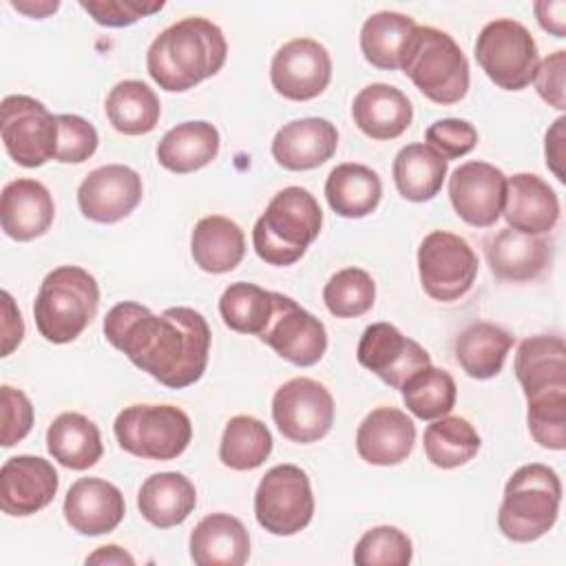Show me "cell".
Returning a JSON list of instances; mask_svg holds the SVG:
<instances>
[{
	"instance_id": "cell-1",
	"label": "cell",
	"mask_w": 566,
	"mask_h": 566,
	"mask_svg": "<svg viewBox=\"0 0 566 566\" xmlns=\"http://www.w3.org/2000/svg\"><path fill=\"white\" fill-rule=\"evenodd\" d=\"M106 340L168 389L195 385L210 354L208 321L192 307L153 314L146 305L122 301L104 318Z\"/></svg>"
},
{
	"instance_id": "cell-2",
	"label": "cell",
	"mask_w": 566,
	"mask_h": 566,
	"mask_svg": "<svg viewBox=\"0 0 566 566\" xmlns=\"http://www.w3.org/2000/svg\"><path fill=\"white\" fill-rule=\"evenodd\" d=\"M226 57L223 31L208 18L190 15L170 24L150 42L146 69L159 88L184 93L217 75Z\"/></svg>"
},
{
	"instance_id": "cell-3",
	"label": "cell",
	"mask_w": 566,
	"mask_h": 566,
	"mask_svg": "<svg viewBox=\"0 0 566 566\" xmlns=\"http://www.w3.org/2000/svg\"><path fill=\"white\" fill-rule=\"evenodd\" d=\"M323 210L316 197L301 188L287 186L279 190L252 230V245L261 261L270 265L296 263L310 243L321 234Z\"/></svg>"
},
{
	"instance_id": "cell-4",
	"label": "cell",
	"mask_w": 566,
	"mask_h": 566,
	"mask_svg": "<svg viewBox=\"0 0 566 566\" xmlns=\"http://www.w3.org/2000/svg\"><path fill=\"white\" fill-rule=\"evenodd\" d=\"M99 285L80 265H60L40 283L33 318L38 332L55 345L75 340L95 318Z\"/></svg>"
},
{
	"instance_id": "cell-5",
	"label": "cell",
	"mask_w": 566,
	"mask_h": 566,
	"mask_svg": "<svg viewBox=\"0 0 566 566\" xmlns=\"http://www.w3.org/2000/svg\"><path fill=\"white\" fill-rule=\"evenodd\" d=\"M559 504V475L539 462L524 464L513 471L504 486L497 526L511 542H535L555 526Z\"/></svg>"
},
{
	"instance_id": "cell-6",
	"label": "cell",
	"mask_w": 566,
	"mask_h": 566,
	"mask_svg": "<svg viewBox=\"0 0 566 566\" xmlns=\"http://www.w3.org/2000/svg\"><path fill=\"white\" fill-rule=\"evenodd\" d=\"M400 69L436 104H455L469 91V62L458 42L436 27H416Z\"/></svg>"
},
{
	"instance_id": "cell-7",
	"label": "cell",
	"mask_w": 566,
	"mask_h": 566,
	"mask_svg": "<svg viewBox=\"0 0 566 566\" xmlns=\"http://www.w3.org/2000/svg\"><path fill=\"white\" fill-rule=\"evenodd\" d=\"M113 431L124 451L144 460H175L192 440V422L175 405L124 407Z\"/></svg>"
},
{
	"instance_id": "cell-8",
	"label": "cell",
	"mask_w": 566,
	"mask_h": 566,
	"mask_svg": "<svg viewBox=\"0 0 566 566\" xmlns=\"http://www.w3.org/2000/svg\"><path fill=\"white\" fill-rule=\"evenodd\" d=\"M475 60L486 77L504 91L526 88L539 64L531 31L511 18H497L482 27L475 40Z\"/></svg>"
},
{
	"instance_id": "cell-9",
	"label": "cell",
	"mask_w": 566,
	"mask_h": 566,
	"mask_svg": "<svg viewBox=\"0 0 566 566\" xmlns=\"http://www.w3.org/2000/svg\"><path fill=\"white\" fill-rule=\"evenodd\" d=\"M314 515L307 473L296 464H276L261 478L254 493V517L272 535L287 537L303 531Z\"/></svg>"
},
{
	"instance_id": "cell-10",
	"label": "cell",
	"mask_w": 566,
	"mask_h": 566,
	"mask_svg": "<svg viewBox=\"0 0 566 566\" xmlns=\"http://www.w3.org/2000/svg\"><path fill=\"white\" fill-rule=\"evenodd\" d=\"M418 274L422 290L433 301L451 303L473 287L478 254L460 234L433 230L420 241Z\"/></svg>"
},
{
	"instance_id": "cell-11",
	"label": "cell",
	"mask_w": 566,
	"mask_h": 566,
	"mask_svg": "<svg viewBox=\"0 0 566 566\" xmlns=\"http://www.w3.org/2000/svg\"><path fill=\"white\" fill-rule=\"evenodd\" d=\"M2 142L9 157L24 166L38 168L55 159L57 115L29 95H7L2 99Z\"/></svg>"
},
{
	"instance_id": "cell-12",
	"label": "cell",
	"mask_w": 566,
	"mask_h": 566,
	"mask_svg": "<svg viewBox=\"0 0 566 566\" xmlns=\"http://www.w3.org/2000/svg\"><path fill=\"white\" fill-rule=\"evenodd\" d=\"M272 418L276 429L296 444L325 438L334 424V398L314 378H292L272 396Z\"/></svg>"
},
{
	"instance_id": "cell-13",
	"label": "cell",
	"mask_w": 566,
	"mask_h": 566,
	"mask_svg": "<svg viewBox=\"0 0 566 566\" xmlns=\"http://www.w3.org/2000/svg\"><path fill=\"white\" fill-rule=\"evenodd\" d=\"M259 338L298 367L316 365L327 349L325 325L281 292H274V310Z\"/></svg>"
},
{
	"instance_id": "cell-14",
	"label": "cell",
	"mask_w": 566,
	"mask_h": 566,
	"mask_svg": "<svg viewBox=\"0 0 566 566\" xmlns=\"http://www.w3.org/2000/svg\"><path fill=\"white\" fill-rule=\"evenodd\" d=\"M356 358L394 389H402L413 374L431 365L427 349L413 338H407L391 323H371L365 327Z\"/></svg>"
},
{
	"instance_id": "cell-15",
	"label": "cell",
	"mask_w": 566,
	"mask_h": 566,
	"mask_svg": "<svg viewBox=\"0 0 566 566\" xmlns=\"http://www.w3.org/2000/svg\"><path fill=\"white\" fill-rule=\"evenodd\" d=\"M270 80L274 91L285 99H314L332 80V57L321 42L312 38H294L274 53Z\"/></svg>"
},
{
	"instance_id": "cell-16",
	"label": "cell",
	"mask_w": 566,
	"mask_h": 566,
	"mask_svg": "<svg viewBox=\"0 0 566 566\" xmlns=\"http://www.w3.org/2000/svg\"><path fill=\"white\" fill-rule=\"evenodd\" d=\"M449 199L462 221L491 228L502 217L506 175L489 161H467L449 177Z\"/></svg>"
},
{
	"instance_id": "cell-17",
	"label": "cell",
	"mask_w": 566,
	"mask_h": 566,
	"mask_svg": "<svg viewBox=\"0 0 566 566\" xmlns=\"http://www.w3.org/2000/svg\"><path fill=\"white\" fill-rule=\"evenodd\" d=\"M142 177L124 164H106L91 170L77 188L82 214L95 223H117L142 201Z\"/></svg>"
},
{
	"instance_id": "cell-18",
	"label": "cell",
	"mask_w": 566,
	"mask_h": 566,
	"mask_svg": "<svg viewBox=\"0 0 566 566\" xmlns=\"http://www.w3.org/2000/svg\"><path fill=\"white\" fill-rule=\"evenodd\" d=\"M60 478L53 464L38 455H13L0 469V509L13 517H27L49 506Z\"/></svg>"
},
{
	"instance_id": "cell-19",
	"label": "cell",
	"mask_w": 566,
	"mask_h": 566,
	"mask_svg": "<svg viewBox=\"0 0 566 566\" xmlns=\"http://www.w3.org/2000/svg\"><path fill=\"white\" fill-rule=\"evenodd\" d=\"M513 369L526 402L566 396V345L562 336L539 334L524 338L517 347Z\"/></svg>"
},
{
	"instance_id": "cell-20",
	"label": "cell",
	"mask_w": 566,
	"mask_h": 566,
	"mask_svg": "<svg viewBox=\"0 0 566 566\" xmlns=\"http://www.w3.org/2000/svg\"><path fill=\"white\" fill-rule=\"evenodd\" d=\"M64 520L80 535H104L119 526L126 513L122 491L102 478H80L64 497Z\"/></svg>"
},
{
	"instance_id": "cell-21",
	"label": "cell",
	"mask_w": 566,
	"mask_h": 566,
	"mask_svg": "<svg viewBox=\"0 0 566 566\" xmlns=\"http://www.w3.org/2000/svg\"><path fill=\"white\" fill-rule=\"evenodd\" d=\"M416 442L413 420L396 407H376L356 431L358 455L376 467H394L409 458Z\"/></svg>"
},
{
	"instance_id": "cell-22",
	"label": "cell",
	"mask_w": 566,
	"mask_h": 566,
	"mask_svg": "<svg viewBox=\"0 0 566 566\" xmlns=\"http://www.w3.org/2000/svg\"><path fill=\"white\" fill-rule=\"evenodd\" d=\"M338 130L325 117H303L283 124L272 139V157L285 170H312L334 157Z\"/></svg>"
},
{
	"instance_id": "cell-23",
	"label": "cell",
	"mask_w": 566,
	"mask_h": 566,
	"mask_svg": "<svg viewBox=\"0 0 566 566\" xmlns=\"http://www.w3.org/2000/svg\"><path fill=\"white\" fill-rule=\"evenodd\" d=\"M502 214L509 228L539 237L555 228L559 219V199L539 175L515 172L506 179Z\"/></svg>"
},
{
	"instance_id": "cell-24",
	"label": "cell",
	"mask_w": 566,
	"mask_h": 566,
	"mask_svg": "<svg viewBox=\"0 0 566 566\" xmlns=\"http://www.w3.org/2000/svg\"><path fill=\"white\" fill-rule=\"evenodd\" d=\"M55 203L44 184L35 179H13L2 188L0 223L7 237L33 241L51 228Z\"/></svg>"
},
{
	"instance_id": "cell-25",
	"label": "cell",
	"mask_w": 566,
	"mask_h": 566,
	"mask_svg": "<svg viewBox=\"0 0 566 566\" xmlns=\"http://www.w3.org/2000/svg\"><path fill=\"white\" fill-rule=\"evenodd\" d=\"M489 268L497 281L522 283L537 279L551 263L546 239L504 228L484 241Z\"/></svg>"
},
{
	"instance_id": "cell-26",
	"label": "cell",
	"mask_w": 566,
	"mask_h": 566,
	"mask_svg": "<svg viewBox=\"0 0 566 566\" xmlns=\"http://www.w3.org/2000/svg\"><path fill=\"white\" fill-rule=\"evenodd\" d=\"M352 117L360 133L371 139L387 142L400 137L409 128L413 106L400 88L376 82L358 91L352 102Z\"/></svg>"
},
{
	"instance_id": "cell-27",
	"label": "cell",
	"mask_w": 566,
	"mask_h": 566,
	"mask_svg": "<svg viewBox=\"0 0 566 566\" xmlns=\"http://www.w3.org/2000/svg\"><path fill=\"white\" fill-rule=\"evenodd\" d=\"M248 557V528L230 513H210L190 533V559L197 566H241Z\"/></svg>"
},
{
	"instance_id": "cell-28",
	"label": "cell",
	"mask_w": 566,
	"mask_h": 566,
	"mask_svg": "<svg viewBox=\"0 0 566 566\" xmlns=\"http://www.w3.org/2000/svg\"><path fill=\"white\" fill-rule=\"evenodd\" d=\"M197 504L195 484L177 471L153 473L144 480L137 493V506L146 522L157 528H170L181 524Z\"/></svg>"
},
{
	"instance_id": "cell-29",
	"label": "cell",
	"mask_w": 566,
	"mask_h": 566,
	"mask_svg": "<svg viewBox=\"0 0 566 566\" xmlns=\"http://www.w3.org/2000/svg\"><path fill=\"white\" fill-rule=\"evenodd\" d=\"M219 146V130L210 122H181L157 144V161L170 172L188 175L217 159Z\"/></svg>"
},
{
	"instance_id": "cell-30",
	"label": "cell",
	"mask_w": 566,
	"mask_h": 566,
	"mask_svg": "<svg viewBox=\"0 0 566 566\" xmlns=\"http://www.w3.org/2000/svg\"><path fill=\"white\" fill-rule=\"evenodd\" d=\"M195 263L210 274L232 272L245 254V237L239 223L228 217L210 214L195 223L190 234Z\"/></svg>"
},
{
	"instance_id": "cell-31",
	"label": "cell",
	"mask_w": 566,
	"mask_h": 566,
	"mask_svg": "<svg viewBox=\"0 0 566 566\" xmlns=\"http://www.w3.org/2000/svg\"><path fill=\"white\" fill-rule=\"evenodd\" d=\"M46 449L55 462L73 471L91 469L104 453L97 424L77 411H64L49 424Z\"/></svg>"
},
{
	"instance_id": "cell-32",
	"label": "cell",
	"mask_w": 566,
	"mask_h": 566,
	"mask_svg": "<svg viewBox=\"0 0 566 566\" xmlns=\"http://www.w3.org/2000/svg\"><path fill=\"white\" fill-rule=\"evenodd\" d=\"M325 197L338 217L363 219L378 208L382 184L378 172L365 164H338L327 175Z\"/></svg>"
},
{
	"instance_id": "cell-33",
	"label": "cell",
	"mask_w": 566,
	"mask_h": 566,
	"mask_svg": "<svg viewBox=\"0 0 566 566\" xmlns=\"http://www.w3.org/2000/svg\"><path fill=\"white\" fill-rule=\"evenodd\" d=\"M515 343L506 329L493 323H473L464 327L455 338V360L475 380H489L497 376L506 363V356Z\"/></svg>"
},
{
	"instance_id": "cell-34",
	"label": "cell",
	"mask_w": 566,
	"mask_h": 566,
	"mask_svg": "<svg viewBox=\"0 0 566 566\" xmlns=\"http://www.w3.org/2000/svg\"><path fill=\"white\" fill-rule=\"evenodd\" d=\"M447 177V159L427 144H409L394 159V184L413 203L431 201Z\"/></svg>"
},
{
	"instance_id": "cell-35",
	"label": "cell",
	"mask_w": 566,
	"mask_h": 566,
	"mask_svg": "<svg viewBox=\"0 0 566 566\" xmlns=\"http://www.w3.org/2000/svg\"><path fill=\"white\" fill-rule=\"evenodd\" d=\"M106 117L122 135L150 133L161 115V104L155 91L142 80H122L106 95Z\"/></svg>"
},
{
	"instance_id": "cell-36",
	"label": "cell",
	"mask_w": 566,
	"mask_h": 566,
	"mask_svg": "<svg viewBox=\"0 0 566 566\" xmlns=\"http://www.w3.org/2000/svg\"><path fill=\"white\" fill-rule=\"evenodd\" d=\"M418 24L398 11H378L360 29V51L365 60L385 71L400 69L405 46Z\"/></svg>"
},
{
	"instance_id": "cell-37",
	"label": "cell",
	"mask_w": 566,
	"mask_h": 566,
	"mask_svg": "<svg viewBox=\"0 0 566 566\" xmlns=\"http://www.w3.org/2000/svg\"><path fill=\"white\" fill-rule=\"evenodd\" d=\"M422 444L431 464L438 469H455L475 458L480 436L467 418L442 416L424 429Z\"/></svg>"
},
{
	"instance_id": "cell-38",
	"label": "cell",
	"mask_w": 566,
	"mask_h": 566,
	"mask_svg": "<svg viewBox=\"0 0 566 566\" xmlns=\"http://www.w3.org/2000/svg\"><path fill=\"white\" fill-rule=\"evenodd\" d=\"M272 453V433L254 416H234L228 420L221 444L219 460L232 471H252L261 467Z\"/></svg>"
},
{
	"instance_id": "cell-39",
	"label": "cell",
	"mask_w": 566,
	"mask_h": 566,
	"mask_svg": "<svg viewBox=\"0 0 566 566\" xmlns=\"http://www.w3.org/2000/svg\"><path fill=\"white\" fill-rule=\"evenodd\" d=\"M274 310V292L254 283H230L219 298V314L232 332L261 336Z\"/></svg>"
},
{
	"instance_id": "cell-40",
	"label": "cell",
	"mask_w": 566,
	"mask_h": 566,
	"mask_svg": "<svg viewBox=\"0 0 566 566\" xmlns=\"http://www.w3.org/2000/svg\"><path fill=\"white\" fill-rule=\"evenodd\" d=\"M400 391L405 407L420 420H436L447 416L453 409L458 396L453 376L433 365L413 374Z\"/></svg>"
},
{
	"instance_id": "cell-41",
	"label": "cell",
	"mask_w": 566,
	"mask_h": 566,
	"mask_svg": "<svg viewBox=\"0 0 566 566\" xmlns=\"http://www.w3.org/2000/svg\"><path fill=\"white\" fill-rule=\"evenodd\" d=\"M323 301L336 318H356L371 310L376 283L363 268H343L325 283Z\"/></svg>"
},
{
	"instance_id": "cell-42",
	"label": "cell",
	"mask_w": 566,
	"mask_h": 566,
	"mask_svg": "<svg viewBox=\"0 0 566 566\" xmlns=\"http://www.w3.org/2000/svg\"><path fill=\"white\" fill-rule=\"evenodd\" d=\"M411 557V539L405 531L389 524L365 531L354 548L356 566H407Z\"/></svg>"
},
{
	"instance_id": "cell-43",
	"label": "cell",
	"mask_w": 566,
	"mask_h": 566,
	"mask_svg": "<svg viewBox=\"0 0 566 566\" xmlns=\"http://www.w3.org/2000/svg\"><path fill=\"white\" fill-rule=\"evenodd\" d=\"M526 422L539 447L562 451L566 447V396L528 402Z\"/></svg>"
},
{
	"instance_id": "cell-44",
	"label": "cell",
	"mask_w": 566,
	"mask_h": 566,
	"mask_svg": "<svg viewBox=\"0 0 566 566\" xmlns=\"http://www.w3.org/2000/svg\"><path fill=\"white\" fill-rule=\"evenodd\" d=\"M99 137L95 126L80 117L62 113L57 115V150L55 159L62 164H82L97 150Z\"/></svg>"
},
{
	"instance_id": "cell-45",
	"label": "cell",
	"mask_w": 566,
	"mask_h": 566,
	"mask_svg": "<svg viewBox=\"0 0 566 566\" xmlns=\"http://www.w3.org/2000/svg\"><path fill=\"white\" fill-rule=\"evenodd\" d=\"M427 146H431L436 153H440L447 161L469 155L478 144V130L471 122L447 117L433 122L424 133Z\"/></svg>"
},
{
	"instance_id": "cell-46",
	"label": "cell",
	"mask_w": 566,
	"mask_h": 566,
	"mask_svg": "<svg viewBox=\"0 0 566 566\" xmlns=\"http://www.w3.org/2000/svg\"><path fill=\"white\" fill-rule=\"evenodd\" d=\"M0 405H2V447H13L24 440L33 427V405L22 389L11 385L0 387Z\"/></svg>"
},
{
	"instance_id": "cell-47",
	"label": "cell",
	"mask_w": 566,
	"mask_h": 566,
	"mask_svg": "<svg viewBox=\"0 0 566 566\" xmlns=\"http://www.w3.org/2000/svg\"><path fill=\"white\" fill-rule=\"evenodd\" d=\"M80 7L102 27H128L137 20L164 9V2H135V0H82Z\"/></svg>"
},
{
	"instance_id": "cell-48",
	"label": "cell",
	"mask_w": 566,
	"mask_h": 566,
	"mask_svg": "<svg viewBox=\"0 0 566 566\" xmlns=\"http://www.w3.org/2000/svg\"><path fill=\"white\" fill-rule=\"evenodd\" d=\"M564 73H566V51H555L548 57H544L537 64L533 84L537 95L553 108L564 111L566 99H564Z\"/></svg>"
},
{
	"instance_id": "cell-49",
	"label": "cell",
	"mask_w": 566,
	"mask_h": 566,
	"mask_svg": "<svg viewBox=\"0 0 566 566\" xmlns=\"http://www.w3.org/2000/svg\"><path fill=\"white\" fill-rule=\"evenodd\" d=\"M24 336L22 314L9 292H2V356H9Z\"/></svg>"
},
{
	"instance_id": "cell-50",
	"label": "cell",
	"mask_w": 566,
	"mask_h": 566,
	"mask_svg": "<svg viewBox=\"0 0 566 566\" xmlns=\"http://www.w3.org/2000/svg\"><path fill=\"white\" fill-rule=\"evenodd\" d=\"M566 126V117H557L553 122V126L546 130V142H544V153H546V166L551 168V172L564 181V161H566V150H564V133Z\"/></svg>"
},
{
	"instance_id": "cell-51",
	"label": "cell",
	"mask_w": 566,
	"mask_h": 566,
	"mask_svg": "<svg viewBox=\"0 0 566 566\" xmlns=\"http://www.w3.org/2000/svg\"><path fill=\"white\" fill-rule=\"evenodd\" d=\"M539 27L555 38L566 35V2L564 0H537L533 4Z\"/></svg>"
},
{
	"instance_id": "cell-52",
	"label": "cell",
	"mask_w": 566,
	"mask_h": 566,
	"mask_svg": "<svg viewBox=\"0 0 566 566\" xmlns=\"http://www.w3.org/2000/svg\"><path fill=\"white\" fill-rule=\"evenodd\" d=\"M86 564H135V557L130 553H126L124 548H119L117 544H108V546H99L95 553H91L86 557Z\"/></svg>"
},
{
	"instance_id": "cell-53",
	"label": "cell",
	"mask_w": 566,
	"mask_h": 566,
	"mask_svg": "<svg viewBox=\"0 0 566 566\" xmlns=\"http://www.w3.org/2000/svg\"><path fill=\"white\" fill-rule=\"evenodd\" d=\"M18 11H22V13H29L31 18H44V15H49V13H53L57 7H60V2H11Z\"/></svg>"
}]
</instances>
